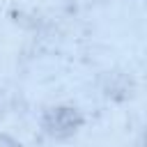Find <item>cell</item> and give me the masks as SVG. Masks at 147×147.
<instances>
[{"instance_id":"1","label":"cell","mask_w":147,"mask_h":147,"mask_svg":"<svg viewBox=\"0 0 147 147\" xmlns=\"http://www.w3.org/2000/svg\"><path fill=\"white\" fill-rule=\"evenodd\" d=\"M85 124V117L78 108L74 106H53L44 113L41 117V129L46 136L55 138V140H64L71 138L74 133L80 131V126Z\"/></svg>"},{"instance_id":"2","label":"cell","mask_w":147,"mask_h":147,"mask_svg":"<svg viewBox=\"0 0 147 147\" xmlns=\"http://www.w3.org/2000/svg\"><path fill=\"white\" fill-rule=\"evenodd\" d=\"M106 80H108V85L103 87L106 96L117 99V101H122V99L131 96V80H129L124 74H108V76H106Z\"/></svg>"},{"instance_id":"3","label":"cell","mask_w":147,"mask_h":147,"mask_svg":"<svg viewBox=\"0 0 147 147\" xmlns=\"http://www.w3.org/2000/svg\"><path fill=\"white\" fill-rule=\"evenodd\" d=\"M0 147H21V142L7 133H0Z\"/></svg>"}]
</instances>
